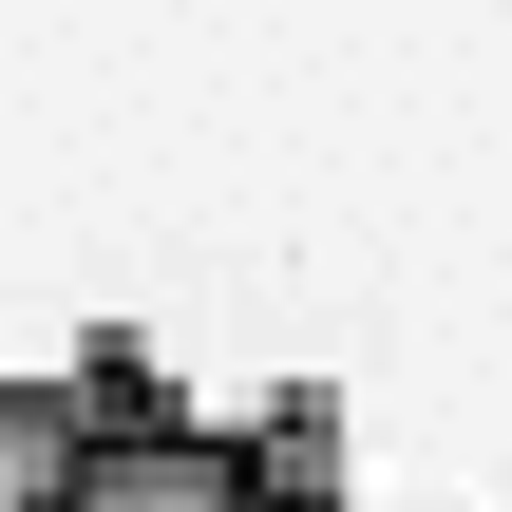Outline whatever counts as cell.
<instances>
[{"instance_id": "1", "label": "cell", "mask_w": 512, "mask_h": 512, "mask_svg": "<svg viewBox=\"0 0 512 512\" xmlns=\"http://www.w3.org/2000/svg\"><path fill=\"white\" fill-rule=\"evenodd\" d=\"M57 512H323V494L266 475V456H228V437H76Z\"/></svg>"}, {"instance_id": "2", "label": "cell", "mask_w": 512, "mask_h": 512, "mask_svg": "<svg viewBox=\"0 0 512 512\" xmlns=\"http://www.w3.org/2000/svg\"><path fill=\"white\" fill-rule=\"evenodd\" d=\"M76 380H0V512H57V475H76Z\"/></svg>"}]
</instances>
